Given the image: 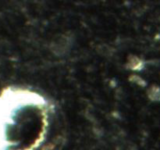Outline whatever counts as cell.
Masks as SVG:
<instances>
[{
    "mask_svg": "<svg viewBox=\"0 0 160 150\" xmlns=\"http://www.w3.org/2000/svg\"><path fill=\"white\" fill-rule=\"evenodd\" d=\"M45 112L28 94L7 89L0 94V150H26L45 127Z\"/></svg>",
    "mask_w": 160,
    "mask_h": 150,
    "instance_id": "cell-1",
    "label": "cell"
}]
</instances>
